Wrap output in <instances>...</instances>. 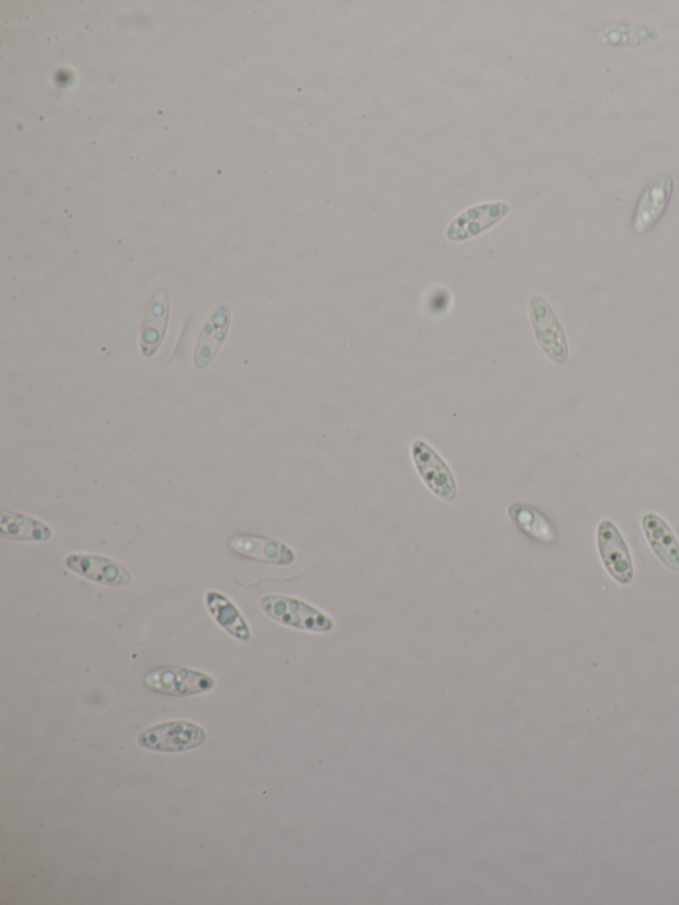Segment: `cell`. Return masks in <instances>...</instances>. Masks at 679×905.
Here are the masks:
<instances>
[{
  "label": "cell",
  "instance_id": "8992f818",
  "mask_svg": "<svg viewBox=\"0 0 679 905\" xmlns=\"http://www.w3.org/2000/svg\"><path fill=\"white\" fill-rule=\"evenodd\" d=\"M598 547L607 574L620 585L632 584L635 566L628 545L612 521H603L598 527Z\"/></svg>",
  "mask_w": 679,
  "mask_h": 905
},
{
  "label": "cell",
  "instance_id": "7c38bea8",
  "mask_svg": "<svg viewBox=\"0 0 679 905\" xmlns=\"http://www.w3.org/2000/svg\"><path fill=\"white\" fill-rule=\"evenodd\" d=\"M643 528L653 553L661 560L665 567L672 573H679V542L675 532L661 516L645 514Z\"/></svg>",
  "mask_w": 679,
  "mask_h": 905
},
{
  "label": "cell",
  "instance_id": "e0dca14e",
  "mask_svg": "<svg viewBox=\"0 0 679 905\" xmlns=\"http://www.w3.org/2000/svg\"><path fill=\"white\" fill-rule=\"evenodd\" d=\"M206 606L219 626H222L231 636L241 640V642H249L251 639L250 626L242 617L241 611L228 597L218 591H209L206 593Z\"/></svg>",
  "mask_w": 679,
  "mask_h": 905
},
{
  "label": "cell",
  "instance_id": "5bb4252c",
  "mask_svg": "<svg viewBox=\"0 0 679 905\" xmlns=\"http://www.w3.org/2000/svg\"><path fill=\"white\" fill-rule=\"evenodd\" d=\"M659 34L651 28L633 23H616L600 29L596 41L610 48H637L658 42Z\"/></svg>",
  "mask_w": 679,
  "mask_h": 905
},
{
  "label": "cell",
  "instance_id": "30bf717a",
  "mask_svg": "<svg viewBox=\"0 0 679 905\" xmlns=\"http://www.w3.org/2000/svg\"><path fill=\"white\" fill-rule=\"evenodd\" d=\"M672 179L670 176H659L646 187L633 217V230L637 235H645L659 222L672 196Z\"/></svg>",
  "mask_w": 679,
  "mask_h": 905
},
{
  "label": "cell",
  "instance_id": "9c48e42d",
  "mask_svg": "<svg viewBox=\"0 0 679 905\" xmlns=\"http://www.w3.org/2000/svg\"><path fill=\"white\" fill-rule=\"evenodd\" d=\"M229 546L232 553L266 565L289 566L296 559L293 548L281 541L262 535H237L231 538Z\"/></svg>",
  "mask_w": 679,
  "mask_h": 905
},
{
  "label": "cell",
  "instance_id": "5b68a950",
  "mask_svg": "<svg viewBox=\"0 0 679 905\" xmlns=\"http://www.w3.org/2000/svg\"><path fill=\"white\" fill-rule=\"evenodd\" d=\"M149 689L169 696H194L215 689V677L184 667H161L149 672Z\"/></svg>",
  "mask_w": 679,
  "mask_h": 905
},
{
  "label": "cell",
  "instance_id": "6da1fadb",
  "mask_svg": "<svg viewBox=\"0 0 679 905\" xmlns=\"http://www.w3.org/2000/svg\"><path fill=\"white\" fill-rule=\"evenodd\" d=\"M261 609L269 618L291 629L318 633L335 629L331 618L300 599L267 595L261 599Z\"/></svg>",
  "mask_w": 679,
  "mask_h": 905
},
{
  "label": "cell",
  "instance_id": "8fae6325",
  "mask_svg": "<svg viewBox=\"0 0 679 905\" xmlns=\"http://www.w3.org/2000/svg\"><path fill=\"white\" fill-rule=\"evenodd\" d=\"M231 326V312L228 306H219L199 335L196 351H194V364L197 368H206L216 359L219 349L228 338Z\"/></svg>",
  "mask_w": 679,
  "mask_h": 905
},
{
  "label": "cell",
  "instance_id": "4fadbf2b",
  "mask_svg": "<svg viewBox=\"0 0 679 905\" xmlns=\"http://www.w3.org/2000/svg\"><path fill=\"white\" fill-rule=\"evenodd\" d=\"M169 325V295L160 291L149 307L141 329V351L145 358L158 352Z\"/></svg>",
  "mask_w": 679,
  "mask_h": 905
},
{
  "label": "cell",
  "instance_id": "3957f363",
  "mask_svg": "<svg viewBox=\"0 0 679 905\" xmlns=\"http://www.w3.org/2000/svg\"><path fill=\"white\" fill-rule=\"evenodd\" d=\"M206 732L189 721H171L149 728L139 737L140 746L161 753H183L204 745Z\"/></svg>",
  "mask_w": 679,
  "mask_h": 905
},
{
  "label": "cell",
  "instance_id": "7a4b0ae2",
  "mask_svg": "<svg viewBox=\"0 0 679 905\" xmlns=\"http://www.w3.org/2000/svg\"><path fill=\"white\" fill-rule=\"evenodd\" d=\"M528 309L539 347L555 364L565 366L569 358V348L565 328L560 325L558 316L540 295H534L529 299Z\"/></svg>",
  "mask_w": 679,
  "mask_h": 905
},
{
  "label": "cell",
  "instance_id": "277c9868",
  "mask_svg": "<svg viewBox=\"0 0 679 905\" xmlns=\"http://www.w3.org/2000/svg\"><path fill=\"white\" fill-rule=\"evenodd\" d=\"M412 458L419 477L432 494L448 502L456 500L458 487L455 475L449 465L428 443L416 439L412 444Z\"/></svg>",
  "mask_w": 679,
  "mask_h": 905
},
{
  "label": "cell",
  "instance_id": "9a60e30c",
  "mask_svg": "<svg viewBox=\"0 0 679 905\" xmlns=\"http://www.w3.org/2000/svg\"><path fill=\"white\" fill-rule=\"evenodd\" d=\"M0 535L18 542H47L54 536V530L34 516L3 510L0 514Z\"/></svg>",
  "mask_w": 679,
  "mask_h": 905
},
{
  "label": "cell",
  "instance_id": "2e32d148",
  "mask_svg": "<svg viewBox=\"0 0 679 905\" xmlns=\"http://www.w3.org/2000/svg\"><path fill=\"white\" fill-rule=\"evenodd\" d=\"M508 515L510 520L523 534L536 542L552 545L558 539V533H556L551 521L538 509L517 502L510 505Z\"/></svg>",
  "mask_w": 679,
  "mask_h": 905
},
{
  "label": "cell",
  "instance_id": "ba28073f",
  "mask_svg": "<svg viewBox=\"0 0 679 905\" xmlns=\"http://www.w3.org/2000/svg\"><path fill=\"white\" fill-rule=\"evenodd\" d=\"M70 571L95 584L108 587L131 585L132 573L120 561L100 555L73 554L66 559Z\"/></svg>",
  "mask_w": 679,
  "mask_h": 905
},
{
  "label": "cell",
  "instance_id": "52a82bcc",
  "mask_svg": "<svg viewBox=\"0 0 679 905\" xmlns=\"http://www.w3.org/2000/svg\"><path fill=\"white\" fill-rule=\"evenodd\" d=\"M510 212L506 203H489L474 206L461 215L449 225L446 237L452 242L469 241L471 238L483 235L484 231L494 228Z\"/></svg>",
  "mask_w": 679,
  "mask_h": 905
}]
</instances>
